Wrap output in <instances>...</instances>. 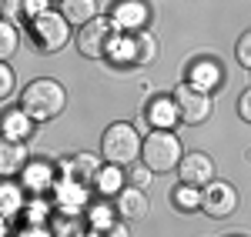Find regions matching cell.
Here are the masks:
<instances>
[{
  "instance_id": "cell-1",
  "label": "cell",
  "mask_w": 251,
  "mask_h": 237,
  "mask_svg": "<svg viewBox=\"0 0 251 237\" xmlns=\"http://www.w3.org/2000/svg\"><path fill=\"white\" fill-rule=\"evenodd\" d=\"M20 107L30 114L34 124L57 120L60 114H64V107H67V90H64V84H57L54 77H37L20 90Z\"/></svg>"
},
{
  "instance_id": "cell-2",
  "label": "cell",
  "mask_w": 251,
  "mask_h": 237,
  "mask_svg": "<svg viewBox=\"0 0 251 237\" xmlns=\"http://www.w3.org/2000/svg\"><path fill=\"white\" fill-rule=\"evenodd\" d=\"M184 157V144L177 140L174 130H151L148 137L141 140V164L151 174H171L177 171V164Z\"/></svg>"
},
{
  "instance_id": "cell-3",
  "label": "cell",
  "mask_w": 251,
  "mask_h": 237,
  "mask_svg": "<svg viewBox=\"0 0 251 237\" xmlns=\"http://www.w3.org/2000/svg\"><path fill=\"white\" fill-rule=\"evenodd\" d=\"M141 134L134 124L117 120L111 127H104L100 134V157L104 164H117V167H131L134 160H141Z\"/></svg>"
},
{
  "instance_id": "cell-4",
  "label": "cell",
  "mask_w": 251,
  "mask_h": 237,
  "mask_svg": "<svg viewBox=\"0 0 251 237\" xmlns=\"http://www.w3.org/2000/svg\"><path fill=\"white\" fill-rule=\"evenodd\" d=\"M157 54H161L157 37L151 30H137V34H117L107 57L121 67H148L157 60Z\"/></svg>"
},
{
  "instance_id": "cell-5",
  "label": "cell",
  "mask_w": 251,
  "mask_h": 237,
  "mask_svg": "<svg viewBox=\"0 0 251 237\" xmlns=\"http://www.w3.org/2000/svg\"><path fill=\"white\" fill-rule=\"evenodd\" d=\"M27 34L37 54H57L71 43V23L60 10H47L40 17L27 20Z\"/></svg>"
},
{
  "instance_id": "cell-6",
  "label": "cell",
  "mask_w": 251,
  "mask_h": 237,
  "mask_svg": "<svg viewBox=\"0 0 251 237\" xmlns=\"http://www.w3.org/2000/svg\"><path fill=\"white\" fill-rule=\"evenodd\" d=\"M171 100H174V107H177V120L188 124V127H198V124H204V120L214 114V94L198 90L188 80L177 84L171 90Z\"/></svg>"
},
{
  "instance_id": "cell-7",
  "label": "cell",
  "mask_w": 251,
  "mask_h": 237,
  "mask_svg": "<svg viewBox=\"0 0 251 237\" xmlns=\"http://www.w3.org/2000/svg\"><path fill=\"white\" fill-rule=\"evenodd\" d=\"M114 37H117V30H114V23L107 17H94L91 23H84V27H77V50H80V57H87V60H100V57H107L111 54V47H114Z\"/></svg>"
},
{
  "instance_id": "cell-8",
  "label": "cell",
  "mask_w": 251,
  "mask_h": 237,
  "mask_svg": "<svg viewBox=\"0 0 251 237\" xmlns=\"http://www.w3.org/2000/svg\"><path fill=\"white\" fill-rule=\"evenodd\" d=\"M238 204H241L238 187L228 184V180H218V177H214L211 184H204V187H201V211H204L208 217H214V220L231 217L234 211H238Z\"/></svg>"
},
{
  "instance_id": "cell-9",
  "label": "cell",
  "mask_w": 251,
  "mask_h": 237,
  "mask_svg": "<svg viewBox=\"0 0 251 237\" xmlns=\"http://www.w3.org/2000/svg\"><path fill=\"white\" fill-rule=\"evenodd\" d=\"M151 3L148 0H114L111 10H107V20L114 23L117 34H137V30H148L151 23Z\"/></svg>"
},
{
  "instance_id": "cell-10",
  "label": "cell",
  "mask_w": 251,
  "mask_h": 237,
  "mask_svg": "<svg viewBox=\"0 0 251 237\" xmlns=\"http://www.w3.org/2000/svg\"><path fill=\"white\" fill-rule=\"evenodd\" d=\"M177 177L181 184H191V187H204L218 177V167H214V157L204 154V151H188L181 164H177Z\"/></svg>"
},
{
  "instance_id": "cell-11",
  "label": "cell",
  "mask_w": 251,
  "mask_h": 237,
  "mask_svg": "<svg viewBox=\"0 0 251 237\" xmlns=\"http://www.w3.org/2000/svg\"><path fill=\"white\" fill-rule=\"evenodd\" d=\"M54 184H57V164H50V160L30 157L27 167L20 171V187L30 191V194H37V197L47 194V191H54Z\"/></svg>"
},
{
  "instance_id": "cell-12",
  "label": "cell",
  "mask_w": 251,
  "mask_h": 237,
  "mask_svg": "<svg viewBox=\"0 0 251 237\" xmlns=\"http://www.w3.org/2000/svg\"><path fill=\"white\" fill-rule=\"evenodd\" d=\"M54 204H57V211H77V214H84L87 204H91V184L74 180V177H57V184H54Z\"/></svg>"
},
{
  "instance_id": "cell-13",
  "label": "cell",
  "mask_w": 251,
  "mask_h": 237,
  "mask_svg": "<svg viewBox=\"0 0 251 237\" xmlns=\"http://www.w3.org/2000/svg\"><path fill=\"white\" fill-rule=\"evenodd\" d=\"M188 84L204 90V94H214L221 84H225V67L218 57H194L191 67H188Z\"/></svg>"
},
{
  "instance_id": "cell-14",
  "label": "cell",
  "mask_w": 251,
  "mask_h": 237,
  "mask_svg": "<svg viewBox=\"0 0 251 237\" xmlns=\"http://www.w3.org/2000/svg\"><path fill=\"white\" fill-rule=\"evenodd\" d=\"M114 207H117V217L121 220H141L148 217V211H151V200H148V194H144V187H124L121 194L114 197Z\"/></svg>"
},
{
  "instance_id": "cell-15",
  "label": "cell",
  "mask_w": 251,
  "mask_h": 237,
  "mask_svg": "<svg viewBox=\"0 0 251 237\" xmlns=\"http://www.w3.org/2000/svg\"><path fill=\"white\" fill-rule=\"evenodd\" d=\"M27 160H30V151H27L24 140L0 137V177H20Z\"/></svg>"
},
{
  "instance_id": "cell-16",
  "label": "cell",
  "mask_w": 251,
  "mask_h": 237,
  "mask_svg": "<svg viewBox=\"0 0 251 237\" xmlns=\"http://www.w3.org/2000/svg\"><path fill=\"white\" fill-rule=\"evenodd\" d=\"M34 120H30V114L24 110V107H10L3 117H0V137H7V140H24L27 144V137L34 134Z\"/></svg>"
},
{
  "instance_id": "cell-17",
  "label": "cell",
  "mask_w": 251,
  "mask_h": 237,
  "mask_svg": "<svg viewBox=\"0 0 251 237\" xmlns=\"http://www.w3.org/2000/svg\"><path fill=\"white\" fill-rule=\"evenodd\" d=\"M124 187H127V174H124V167H117V164H100V171H97L94 180H91V191L100 194V197H117Z\"/></svg>"
},
{
  "instance_id": "cell-18",
  "label": "cell",
  "mask_w": 251,
  "mask_h": 237,
  "mask_svg": "<svg viewBox=\"0 0 251 237\" xmlns=\"http://www.w3.org/2000/svg\"><path fill=\"white\" fill-rule=\"evenodd\" d=\"M57 171H60V177H74V180L91 184L94 174L100 171V157L97 154H74V157L57 160Z\"/></svg>"
},
{
  "instance_id": "cell-19",
  "label": "cell",
  "mask_w": 251,
  "mask_h": 237,
  "mask_svg": "<svg viewBox=\"0 0 251 237\" xmlns=\"http://www.w3.org/2000/svg\"><path fill=\"white\" fill-rule=\"evenodd\" d=\"M47 227H50V237H84L87 234V220L77 211H54Z\"/></svg>"
},
{
  "instance_id": "cell-20",
  "label": "cell",
  "mask_w": 251,
  "mask_h": 237,
  "mask_svg": "<svg viewBox=\"0 0 251 237\" xmlns=\"http://www.w3.org/2000/svg\"><path fill=\"white\" fill-rule=\"evenodd\" d=\"M144 114H148L151 130H171L174 124H181V120H177V107H174L171 97H154L144 107Z\"/></svg>"
},
{
  "instance_id": "cell-21",
  "label": "cell",
  "mask_w": 251,
  "mask_h": 237,
  "mask_svg": "<svg viewBox=\"0 0 251 237\" xmlns=\"http://www.w3.org/2000/svg\"><path fill=\"white\" fill-rule=\"evenodd\" d=\"M57 10L67 17V23H71V27H84V23H91L94 17H100L97 0H60Z\"/></svg>"
},
{
  "instance_id": "cell-22",
  "label": "cell",
  "mask_w": 251,
  "mask_h": 237,
  "mask_svg": "<svg viewBox=\"0 0 251 237\" xmlns=\"http://www.w3.org/2000/svg\"><path fill=\"white\" fill-rule=\"evenodd\" d=\"M24 187L14 184V177H0V217H17L24 211Z\"/></svg>"
},
{
  "instance_id": "cell-23",
  "label": "cell",
  "mask_w": 251,
  "mask_h": 237,
  "mask_svg": "<svg viewBox=\"0 0 251 237\" xmlns=\"http://www.w3.org/2000/svg\"><path fill=\"white\" fill-rule=\"evenodd\" d=\"M84 220H87V231H94V234H104L107 227H114L117 220V207L114 204H87V211H84Z\"/></svg>"
},
{
  "instance_id": "cell-24",
  "label": "cell",
  "mask_w": 251,
  "mask_h": 237,
  "mask_svg": "<svg viewBox=\"0 0 251 237\" xmlns=\"http://www.w3.org/2000/svg\"><path fill=\"white\" fill-rule=\"evenodd\" d=\"M171 207L177 214H194L201 211V187H191V184H177L171 191Z\"/></svg>"
},
{
  "instance_id": "cell-25",
  "label": "cell",
  "mask_w": 251,
  "mask_h": 237,
  "mask_svg": "<svg viewBox=\"0 0 251 237\" xmlns=\"http://www.w3.org/2000/svg\"><path fill=\"white\" fill-rule=\"evenodd\" d=\"M20 47V34H17V23L0 17V60H10Z\"/></svg>"
},
{
  "instance_id": "cell-26",
  "label": "cell",
  "mask_w": 251,
  "mask_h": 237,
  "mask_svg": "<svg viewBox=\"0 0 251 237\" xmlns=\"http://www.w3.org/2000/svg\"><path fill=\"white\" fill-rule=\"evenodd\" d=\"M50 204L47 200H40V197H34L30 204H24V211H20V217L27 220V224H34V227H47V220H50Z\"/></svg>"
},
{
  "instance_id": "cell-27",
  "label": "cell",
  "mask_w": 251,
  "mask_h": 237,
  "mask_svg": "<svg viewBox=\"0 0 251 237\" xmlns=\"http://www.w3.org/2000/svg\"><path fill=\"white\" fill-rule=\"evenodd\" d=\"M17 90V77H14V67L7 60H0V100H7Z\"/></svg>"
},
{
  "instance_id": "cell-28",
  "label": "cell",
  "mask_w": 251,
  "mask_h": 237,
  "mask_svg": "<svg viewBox=\"0 0 251 237\" xmlns=\"http://www.w3.org/2000/svg\"><path fill=\"white\" fill-rule=\"evenodd\" d=\"M151 177H154V174H151L141 160H134V164H131V174H127V184H131V187H148Z\"/></svg>"
},
{
  "instance_id": "cell-29",
  "label": "cell",
  "mask_w": 251,
  "mask_h": 237,
  "mask_svg": "<svg viewBox=\"0 0 251 237\" xmlns=\"http://www.w3.org/2000/svg\"><path fill=\"white\" fill-rule=\"evenodd\" d=\"M234 54H238V64L251 70V30H245V34H241L238 47H234Z\"/></svg>"
},
{
  "instance_id": "cell-30",
  "label": "cell",
  "mask_w": 251,
  "mask_h": 237,
  "mask_svg": "<svg viewBox=\"0 0 251 237\" xmlns=\"http://www.w3.org/2000/svg\"><path fill=\"white\" fill-rule=\"evenodd\" d=\"M3 20L10 23H24V0H3Z\"/></svg>"
},
{
  "instance_id": "cell-31",
  "label": "cell",
  "mask_w": 251,
  "mask_h": 237,
  "mask_svg": "<svg viewBox=\"0 0 251 237\" xmlns=\"http://www.w3.org/2000/svg\"><path fill=\"white\" fill-rule=\"evenodd\" d=\"M47 10H50V0H24V17L27 20L40 17V14H47Z\"/></svg>"
},
{
  "instance_id": "cell-32",
  "label": "cell",
  "mask_w": 251,
  "mask_h": 237,
  "mask_svg": "<svg viewBox=\"0 0 251 237\" xmlns=\"http://www.w3.org/2000/svg\"><path fill=\"white\" fill-rule=\"evenodd\" d=\"M238 117L245 124H251V87H245V94L238 97Z\"/></svg>"
},
{
  "instance_id": "cell-33",
  "label": "cell",
  "mask_w": 251,
  "mask_h": 237,
  "mask_svg": "<svg viewBox=\"0 0 251 237\" xmlns=\"http://www.w3.org/2000/svg\"><path fill=\"white\" fill-rule=\"evenodd\" d=\"M100 237H131V227H127V220H117L114 227H107Z\"/></svg>"
},
{
  "instance_id": "cell-34",
  "label": "cell",
  "mask_w": 251,
  "mask_h": 237,
  "mask_svg": "<svg viewBox=\"0 0 251 237\" xmlns=\"http://www.w3.org/2000/svg\"><path fill=\"white\" fill-rule=\"evenodd\" d=\"M17 237H50V227H34V224H27Z\"/></svg>"
},
{
  "instance_id": "cell-35",
  "label": "cell",
  "mask_w": 251,
  "mask_h": 237,
  "mask_svg": "<svg viewBox=\"0 0 251 237\" xmlns=\"http://www.w3.org/2000/svg\"><path fill=\"white\" fill-rule=\"evenodd\" d=\"M3 220H7V217H0V237H3Z\"/></svg>"
},
{
  "instance_id": "cell-36",
  "label": "cell",
  "mask_w": 251,
  "mask_h": 237,
  "mask_svg": "<svg viewBox=\"0 0 251 237\" xmlns=\"http://www.w3.org/2000/svg\"><path fill=\"white\" fill-rule=\"evenodd\" d=\"M0 17H3V0H0Z\"/></svg>"
},
{
  "instance_id": "cell-37",
  "label": "cell",
  "mask_w": 251,
  "mask_h": 237,
  "mask_svg": "<svg viewBox=\"0 0 251 237\" xmlns=\"http://www.w3.org/2000/svg\"><path fill=\"white\" fill-rule=\"evenodd\" d=\"M57 3H60V0H57Z\"/></svg>"
}]
</instances>
